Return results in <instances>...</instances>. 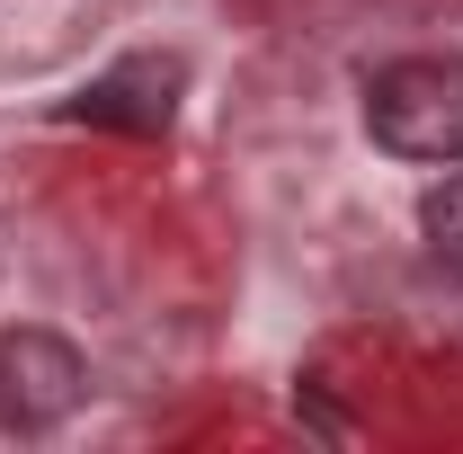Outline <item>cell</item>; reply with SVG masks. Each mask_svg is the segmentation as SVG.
<instances>
[{
  "instance_id": "1",
  "label": "cell",
  "mask_w": 463,
  "mask_h": 454,
  "mask_svg": "<svg viewBox=\"0 0 463 454\" xmlns=\"http://www.w3.org/2000/svg\"><path fill=\"white\" fill-rule=\"evenodd\" d=\"M365 134L402 161H463V62H383L365 80Z\"/></svg>"
},
{
  "instance_id": "3",
  "label": "cell",
  "mask_w": 463,
  "mask_h": 454,
  "mask_svg": "<svg viewBox=\"0 0 463 454\" xmlns=\"http://www.w3.org/2000/svg\"><path fill=\"white\" fill-rule=\"evenodd\" d=\"M419 232H428V259L463 277V170H446L428 196H419Z\"/></svg>"
},
{
  "instance_id": "2",
  "label": "cell",
  "mask_w": 463,
  "mask_h": 454,
  "mask_svg": "<svg viewBox=\"0 0 463 454\" xmlns=\"http://www.w3.org/2000/svg\"><path fill=\"white\" fill-rule=\"evenodd\" d=\"M80 393H90V365H80V347L62 330H36V321L0 330V428L9 437L62 428L80 410Z\"/></svg>"
}]
</instances>
